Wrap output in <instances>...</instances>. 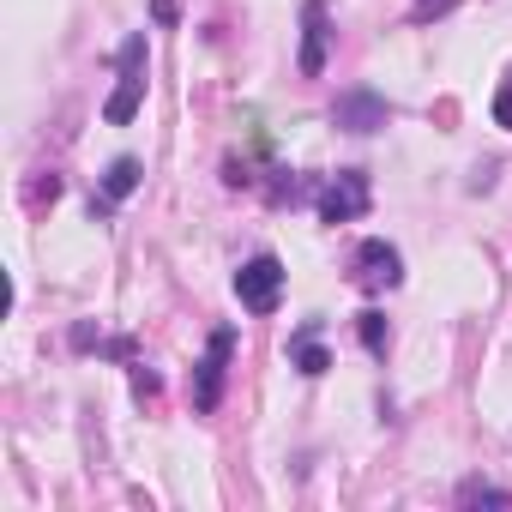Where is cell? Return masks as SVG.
I'll return each mask as SVG.
<instances>
[{"mask_svg":"<svg viewBox=\"0 0 512 512\" xmlns=\"http://www.w3.org/2000/svg\"><path fill=\"white\" fill-rule=\"evenodd\" d=\"M115 79H121V85H115V97H109L103 115H109L115 127H127V121L139 115V103H145V37H127V43H121V55H115Z\"/></svg>","mask_w":512,"mask_h":512,"instance_id":"cell-1","label":"cell"},{"mask_svg":"<svg viewBox=\"0 0 512 512\" xmlns=\"http://www.w3.org/2000/svg\"><path fill=\"white\" fill-rule=\"evenodd\" d=\"M235 296L247 314H272L278 296H284V260L278 253H253V260L235 272Z\"/></svg>","mask_w":512,"mask_h":512,"instance_id":"cell-2","label":"cell"},{"mask_svg":"<svg viewBox=\"0 0 512 512\" xmlns=\"http://www.w3.org/2000/svg\"><path fill=\"white\" fill-rule=\"evenodd\" d=\"M229 350H235V326H217L211 344H205V362H199V374H193V404H199V410H217V404H223Z\"/></svg>","mask_w":512,"mask_h":512,"instance_id":"cell-3","label":"cell"},{"mask_svg":"<svg viewBox=\"0 0 512 512\" xmlns=\"http://www.w3.org/2000/svg\"><path fill=\"white\" fill-rule=\"evenodd\" d=\"M356 284H362V290H398V284H404V260H398L392 241L368 235V241L356 247Z\"/></svg>","mask_w":512,"mask_h":512,"instance_id":"cell-4","label":"cell"},{"mask_svg":"<svg viewBox=\"0 0 512 512\" xmlns=\"http://www.w3.org/2000/svg\"><path fill=\"white\" fill-rule=\"evenodd\" d=\"M368 211V175L362 169H338L326 187H320V217L326 223H350Z\"/></svg>","mask_w":512,"mask_h":512,"instance_id":"cell-5","label":"cell"},{"mask_svg":"<svg viewBox=\"0 0 512 512\" xmlns=\"http://www.w3.org/2000/svg\"><path fill=\"white\" fill-rule=\"evenodd\" d=\"M326 0H308L302 7V73L308 79H320L326 73Z\"/></svg>","mask_w":512,"mask_h":512,"instance_id":"cell-6","label":"cell"},{"mask_svg":"<svg viewBox=\"0 0 512 512\" xmlns=\"http://www.w3.org/2000/svg\"><path fill=\"white\" fill-rule=\"evenodd\" d=\"M332 121L350 127V133H374V127H386V103L374 91H344L338 109H332Z\"/></svg>","mask_w":512,"mask_h":512,"instance_id":"cell-7","label":"cell"},{"mask_svg":"<svg viewBox=\"0 0 512 512\" xmlns=\"http://www.w3.org/2000/svg\"><path fill=\"white\" fill-rule=\"evenodd\" d=\"M133 187H139V163H133V157H115V163H109V175H103V199H91V217H97V211H109V205H121Z\"/></svg>","mask_w":512,"mask_h":512,"instance_id":"cell-8","label":"cell"},{"mask_svg":"<svg viewBox=\"0 0 512 512\" xmlns=\"http://www.w3.org/2000/svg\"><path fill=\"white\" fill-rule=\"evenodd\" d=\"M290 356H296V368H302V374H326V368H332V356L320 350V320H308V326L290 338Z\"/></svg>","mask_w":512,"mask_h":512,"instance_id":"cell-9","label":"cell"},{"mask_svg":"<svg viewBox=\"0 0 512 512\" xmlns=\"http://www.w3.org/2000/svg\"><path fill=\"white\" fill-rule=\"evenodd\" d=\"M356 332H362V350H368V356H386V344H392V332H386V314H380V308H368V314H356Z\"/></svg>","mask_w":512,"mask_h":512,"instance_id":"cell-10","label":"cell"},{"mask_svg":"<svg viewBox=\"0 0 512 512\" xmlns=\"http://www.w3.org/2000/svg\"><path fill=\"white\" fill-rule=\"evenodd\" d=\"M458 506H512V494L482 482V476H470V482H458Z\"/></svg>","mask_w":512,"mask_h":512,"instance_id":"cell-11","label":"cell"},{"mask_svg":"<svg viewBox=\"0 0 512 512\" xmlns=\"http://www.w3.org/2000/svg\"><path fill=\"white\" fill-rule=\"evenodd\" d=\"M452 7H458V0H410V19H416V25H428V19H446Z\"/></svg>","mask_w":512,"mask_h":512,"instance_id":"cell-12","label":"cell"},{"mask_svg":"<svg viewBox=\"0 0 512 512\" xmlns=\"http://www.w3.org/2000/svg\"><path fill=\"white\" fill-rule=\"evenodd\" d=\"M494 127H506L512 133V73L500 79V91H494Z\"/></svg>","mask_w":512,"mask_h":512,"instance_id":"cell-13","label":"cell"},{"mask_svg":"<svg viewBox=\"0 0 512 512\" xmlns=\"http://www.w3.org/2000/svg\"><path fill=\"white\" fill-rule=\"evenodd\" d=\"M133 392H139V398H157V374H145V368H133Z\"/></svg>","mask_w":512,"mask_h":512,"instance_id":"cell-14","label":"cell"},{"mask_svg":"<svg viewBox=\"0 0 512 512\" xmlns=\"http://www.w3.org/2000/svg\"><path fill=\"white\" fill-rule=\"evenodd\" d=\"M151 13H157V25H175V19H181V13H175V0H157Z\"/></svg>","mask_w":512,"mask_h":512,"instance_id":"cell-15","label":"cell"}]
</instances>
